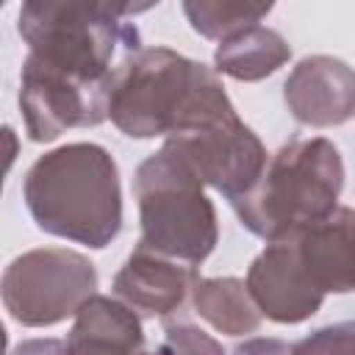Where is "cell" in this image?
<instances>
[{"instance_id":"obj_1","label":"cell","mask_w":355,"mask_h":355,"mask_svg":"<svg viewBox=\"0 0 355 355\" xmlns=\"http://www.w3.org/2000/svg\"><path fill=\"white\" fill-rule=\"evenodd\" d=\"M236 116L219 75L169 47L125 53L108 78V119L130 139L178 136Z\"/></svg>"},{"instance_id":"obj_2","label":"cell","mask_w":355,"mask_h":355,"mask_svg":"<svg viewBox=\"0 0 355 355\" xmlns=\"http://www.w3.org/2000/svg\"><path fill=\"white\" fill-rule=\"evenodd\" d=\"M22 197L39 230L75 244L103 250L122 230L119 166L103 144L72 141L39 155Z\"/></svg>"},{"instance_id":"obj_3","label":"cell","mask_w":355,"mask_h":355,"mask_svg":"<svg viewBox=\"0 0 355 355\" xmlns=\"http://www.w3.org/2000/svg\"><path fill=\"white\" fill-rule=\"evenodd\" d=\"M344 189V158L324 136L291 139L230 208L258 239L272 241L330 216Z\"/></svg>"},{"instance_id":"obj_4","label":"cell","mask_w":355,"mask_h":355,"mask_svg":"<svg viewBox=\"0 0 355 355\" xmlns=\"http://www.w3.org/2000/svg\"><path fill=\"white\" fill-rule=\"evenodd\" d=\"M153 6L130 3H22L17 31L28 53L83 80L111 78V61L119 47H141L139 28L128 19Z\"/></svg>"},{"instance_id":"obj_5","label":"cell","mask_w":355,"mask_h":355,"mask_svg":"<svg viewBox=\"0 0 355 355\" xmlns=\"http://www.w3.org/2000/svg\"><path fill=\"white\" fill-rule=\"evenodd\" d=\"M133 194L141 225L139 244L200 269L219 241V225L205 186L186 164L169 147H161L139 164Z\"/></svg>"},{"instance_id":"obj_6","label":"cell","mask_w":355,"mask_h":355,"mask_svg":"<svg viewBox=\"0 0 355 355\" xmlns=\"http://www.w3.org/2000/svg\"><path fill=\"white\" fill-rule=\"evenodd\" d=\"M94 263L67 247H39L17 255L0 275V300L14 322L50 327L78 313L97 294Z\"/></svg>"},{"instance_id":"obj_7","label":"cell","mask_w":355,"mask_h":355,"mask_svg":"<svg viewBox=\"0 0 355 355\" xmlns=\"http://www.w3.org/2000/svg\"><path fill=\"white\" fill-rule=\"evenodd\" d=\"M19 111L36 144L55 141L69 128H97L108 119V80H83L28 53L19 72Z\"/></svg>"},{"instance_id":"obj_8","label":"cell","mask_w":355,"mask_h":355,"mask_svg":"<svg viewBox=\"0 0 355 355\" xmlns=\"http://www.w3.org/2000/svg\"><path fill=\"white\" fill-rule=\"evenodd\" d=\"M164 147H169L202 186L225 194L227 202L241 197L269 161L263 141L239 114L197 130L166 136Z\"/></svg>"},{"instance_id":"obj_9","label":"cell","mask_w":355,"mask_h":355,"mask_svg":"<svg viewBox=\"0 0 355 355\" xmlns=\"http://www.w3.org/2000/svg\"><path fill=\"white\" fill-rule=\"evenodd\" d=\"M244 288L258 313L277 324H300L311 319L327 297L302 266L291 236L266 241L247 269Z\"/></svg>"},{"instance_id":"obj_10","label":"cell","mask_w":355,"mask_h":355,"mask_svg":"<svg viewBox=\"0 0 355 355\" xmlns=\"http://www.w3.org/2000/svg\"><path fill=\"white\" fill-rule=\"evenodd\" d=\"M288 114L308 128H338L355 111L352 67L333 55H305L283 83Z\"/></svg>"},{"instance_id":"obj_11","label":"cell","mask_w":355,"mask_h":355,"mask_svg":"<svg viewBox=\"0 0 355 355\" xmlns=\"http://www.w3.org/2000/svg\"><path fill=\"white\" fill-rule=\"evenodd\" d=\"M197 280V266L136 244L114 275V294L139 316H169L186 302Z\"/></svg>"},{"instance_id":"obj_12","label":"cell","mask_w":355,"mask_h":355,"mask_svg":"<svg viewBox=\"0 0 355 355\" xmlns=\"http://www.w3.org/2000/svg\"><path fill=\"white\" fill-rule=\"evenodd\" d=\"M352 222L355 214L349 205H338L330 216L291 230L297 255L313 283L324 294H349L355 286L352 277Z\"/></svg>"},{"instance_id":"obj_13","label":"cell","mask_w":355,"mask_h":355,"mask_svg":"<svg viewBox=\"0 0 355 355\" xmlns=\"http://www.w3.org/2000/svg\"><path fill=\"white\" fill-rule=\"evenodd\" d=\"M141 316L116 297L92 294L75 313L61 355H144Z\"/></svg>"},{"instance_id":"obj_14","label":"cell","mask_w":355,"mask_h":355,"mask_svg":"<svg viewBox=\"0 0 355 355\" xmlns=\"http://www.w3.org/2000/svg\"><path fill=\"white\" fill-rule=\"evenodd\" d=\"M291 58V44L286 36L266 25H252L214 50V72L227 75L241 83H255L275 75Z\"/></svg>"},{"instance_id":"obj_15","label":"cell","mask_w":355,"mask_h":355,"mask_svg":"<svg viewBox=\"0 0 355 355\" xmlns=\"http://www.w3.org/2000/svg\"><path fill=\"white\" fill-rule=\"evenodd\" d=\"M191 305L222 336H247L261 324V313L239 277H200L191 288Z\"/></svg>"},{"instance_id":"obj_16","label":"cell","mask_w":355,"mask_h":355,"mask_svg":"<svg viewBox=\"0 0 355 355\" xmlns=\"http://www.w3.org/2000/svg\"><path fill=\"white\" fill-rule=\"evenodd\" d=\"M183 14L194 33L211 42H225L252 25L272 11V3H247V0H186Z\"/></svg>"},{"instance_id":"obj_17","label":"cell","mask_w":355,"mask_h":355,"mask_svg":"<svg viewBox=\"0 0 355 355\" xmlns=\"http://www.w3.org/2000/svg\"><path fill=\"white\" fill-rule=\"evenodd\" d=\"M144 355H225L222 344L191 322H169L158 347L144 349Z\"/></svg>"},{"instance_id":"obj_18","label":"cell","mask_w":355,"mask_h":355,"mask_svg":"<svg viewBox=\"0 0 355 355\" xmlns=\"http://www.w3.org/2000/svg\"><path fill=\"white\" fill-rule=\"evenodd\" d=\"M291 355H355V324L338 322L291 344Z\"/></svg>"},{"instance_id":"obj_19","label":"cell","mask_w":355,"mask_h":355,"mask_svg":"<svg viewBox=\"0 0 355 355\" xmlns=\"http://www.w3.org/2000/svg\"><path fill=\"white\" fill-rule=\"evenodd\" d=\"M17 155H19V136H17V130L11 125H0V194H3L6 175L14 166Z\"/></svg>"},{"instance_id":"obj_20","label":"cell","mask_w":355,"mask_h":355,"mask_svg":"<svg viewBox=\"0 0 355 355\" xmlns=\"http://www.w3.org/2000/svg\"><path fill=\"white\" fill-rule=\"evenodd\" d=\"M233 355H291V344L280 338H247L233 349Z\"/></svg>"},{"instance_id":"obj_21","label":"cell","mask_w":355,"mask_h":355,"mask_svg":"<svg viewBox=\"0 0 355 355\" xmlns=\"http://www.w3.org/2000/svg\"><path fill=\"white\" fill-rule=\"evenodd\" d=\"M61 349H64V341L58 338H28L17 344L11 355H61Z\"/></svg>"},{"instance_id":"obj_22","label":"cell","mask_w":355,"mask_h":355,"mask_svg":"<svg viewBox=\"0 0 355 355\" xmlns=\"http://www.w3.org/2000/svg\"><path fill=\"white\" fill-rule=\"evenodd\" d=\"M6 347H8V333H6V324L0 322V355H6Z\"/></svg>"},{"instance_id":"obj_23","label":"cell","mask_w":355,"mask_h":355,"mask_svg":"<svg viewBox=\"0 0 355 355\" xmlns=\"http://www.w3.org/2000/svg\"><path fill=\"white\" fill-rule=\"evenodd\" d=\"M0 8H3V3H0Z\"/></svg>"}]
</instances>
